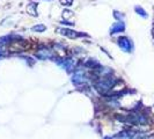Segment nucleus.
I'll list each match as a JSON object with an SVG mask.
<instances>
[{
    "label": "nucleus",
    "mask_w": 154,
    "mask_h": 139,
    "mask_svg": "<svg viewBox=\"0 0 154 139\" xmlns=\"http://www.w3.org/2000/svg\"><path fill=\"white\" fill-rule=\"evenodd\" d=\"M124 29V26H123V23H117V24H115L112 28H111V34H116L117 31H119V30H123Z\"/></svg>",
    "instance_id": "0eeeda50"
},
{
    "label": "nucleus",
    "mask_w": 154,
    "mask_h": 139,
    "mask_svg": "<svg viewBox=\"0 0 154 139\" xmlns=\"http://www.w3.org/2000/svg\"><path fill=\"white\" fill-rule=\"evenodd\" d=\"M72 1H73V0H60V2L64 4V5H66V6H69V5L72 4Z\"/></svg>",
    "instance_id": "9d476101"
},
{
    "label": "nucleus",
    "mask_w": 154,
    "mask_h": 139,
    "mask_svg": "<svg viewBox=\"0 0 154 139\" xmlns=\"http://www.w3.org/2000/svg\"><path fill=\"white\" fill-rule=\"evenodd\" d=\"M57 63H58L62 67H64L66 71H72V70H73V66H74L72 59H58Z\"/></svg>",
    "instance_id": "20e7f679"
},
{
    "label": "nucleus",
    "mask_w": 154,
    "mask_h": 139,
    "mask_svg": "<svg viewBox=\"0 0 154 139\" xmlns=\"http://www.w3.org/2000/svg\"><path fill=\"white\" fill-rule=\"evenodd\" d=\"M58 31H60L63 35L67 36L69 39H75L78 36H80V34H78L77 31H73V30H69V29H59Z\"/></svg>",
    "instance_id": "423d86ee"
},
{
    "label": "nucleus",
    "mask_w": 154,
    "mask_h": 139,
    "mask_svg": "<svg viewBox=\"0 0 154 139\" xmlns=\"http://www.w3.org/2000/svg\"><path fill=\"white\" fill-rule=\"evenodd\" d=\"M116 84V79L114 77H111L110 74H107V76H103V77H99L97 80L95 81V88L99 91L102 94H106L108 93Z\"/></svg>",
    "instance_id": "f257e3e1"
},
{
    "label": "nucleus",
    "mask_w": 154,
    "mask_h": 139,
    "mask_svg": "<svg viewBox=\"0 0 154 139\" xmlns=\"http://www.w3.org/2000/svg\"><path fill=\"white\" fill-rule=\"evenodd\" d=\"M0 54H1V52H0Z\"/></svg>",
    "instance_id": "9b49d317"
},
{
    "label": "nucleus",
    "mask_w": 154,
    "mask_h": 139,
    "mask_svg": "<svg viewBox=\"0 0 154 139\" xmlns=\"http://www.w3.org/2000/svg\"><path fill=\"white\" fill-rule=\"evenodd\" d=\"M11 41V36H4V37H0V45H4Z\"/></svg>",
    "instance_id": "1a4fd4ad"
},
{
    "label": "nucleus",
    "mask_w": 154,
    "mask_h": 139,
    "mask_svg": "<svg viewBox=\"0 0 154 139\" xmlns=\"http://www.w3.org/2000/svg\"><path fill=\"white\" fill-rule=\"evenodd\" d=\"M36 57L39 59H51V58H54V52L46 48H41L36 52Z\"/></svg>",
    "instance_id": "7ed1b4c3"
},
{
    "label": "nucleus",
    "mask_w": 154,
    "mask_h": 139,
    "mask_svg": "<svg viewBox=\"0 0 154 139\" xmlns=\"http://www.w3.org/2000/svg\"><path fill=\"white\" fill-rule=\"evenodd\" d=\"M72 81L75 86H85V84L87 82V78L85 77L84 72L75 71V73L72 77Z\"/></svg>",
    "instance_id": "f03ea898"
},
{
    "label": "nucleus",
    "mask_w": 154,
    "mask_h": 139,
    "mask_svg": "<svg viewBox=\"0 0 154 139\" xmlns=\"http://www.w3.org/2000/svg\"><path fill=\"white\" fill-rule=\"evenodd\" d=\"M45 29H46L45 26H43V24H38V26H35V27H32V30L37 31V32H42V31H44Z\"/></svg>",
    "instance_id": "6e6552de"
},
{
    "label": "nucleus",
    "mask_w": 154,
    "mask_h": 139,
    "mask_svg": "<svg viewBox=\"0 0 154 139\" xmlns=\"http://www.w3.org/2000/svg\"><path fill=\"white\" fill-rule=\"evenodd\" d=\"M118 45L125 51H129L130 50V41L126 37H121V39H118Z\"/></svg>",
    "instance_id": "39448f33"
}]
</instances>
